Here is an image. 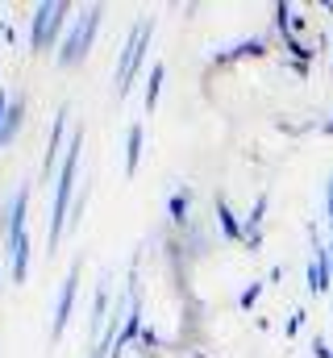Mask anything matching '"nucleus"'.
Returning <instances> with one entry per match:
<instances>
[{
    "instance_id": "nucleus-1",
    "label": "nucleus",
    "mask_w": 333,
    "mask_h": 358,
    "mask_svg": "<svg viewBox=\"0 0 333 358\" xmlns=\"http://www.w3.org/2000/svg\"><path fill=\"white\" fill-rule=\"evenodd\" d=\"M321 255H325V292L333 313V163L321 179Z\"/></svg>"
}]
</instances>
